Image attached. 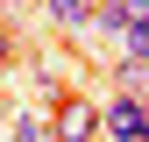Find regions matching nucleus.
Instances as JSON below:
<instances>
[{
    "mask_svg": "<svg viewBox=\"0 0 149 142\" xmlns=\"http://www.w3.org/2000/svg\"><path fill=\"white\" fill-rule=\"evenodd\" d=\"M121 50H128V57H149V14H142L128 36H121Z\"/></svg>",
    "mask_w": 149,
    "mask_h": 142,
    "instance_id": "0eeeda50",
    "label": "nucleus"
},
{
    "mask_svg": "<svg viewBox=\"0 0 149 142\" xmlns=\"http://www.w3.org/2000/svg\"><path fill=\"white\" fill-rule=\"evenodd\" d=\"M14 142H57V135H50L36 114H14Z\"/></svg>",
    "mask_w": 149,
    "mask_h": 142,
    "instance_id": "423d86ee",
    "label": "nucleus"
},
{
    "mask_svg": "<svg viewBox=\"0 0 149 142\" xmlns=\"http://www.w3.org/2000/svg\"><path fill=\"white\" fill-rule=\"evenodd\" d=\"M43 14H50V29H85L100 14V0H43Z\"/></svg>",
    "mask_w": 149,
    "mask_h": 142,
    "instance_id": "7ed1b4c3",
    "label": "nucleus"
},
{
    "mask_svg": "<svg viewBox=\"0 0 149 142\" xmlns=\"http://www.w3.org/2000/svg\"><path fill=\"white\" fill-rule=\"evenodd\" d=\"M7 64H14V29L0 22V71H7Z\"/></svg>",
    "mask_w": 149,
    "mask_h": 142,
    "instance_id": "6e6552de",
    "label": "nucleus"
},
{
    "mask_svg": "<svg viewBox=\"0 0 149 142\" xmlns=\"http://www.w3.org/2000/svg\"><path fill=\"white\" fill-rule=\"evenodd\" d=\"M107 142H149V100L142 93H114L107 100Z\"/></svg>",
    "mask_w": 149,
    "mask_h": 142,
    "instance_id": "f03ea898",
    "label": "nucleus"
},
{
    "mask_svg": "<svg viewBox=\"0 0 149 142\" xmlns=\"http://www.w3.org/2000/svg\"><path fill=\"white\" fill-rule=\"evenodd\" d=\"M114 85H121V93H142V100H149V57H121V64H114Z\"/></svg>",
    "mask_w": 149,
    "mask_h": 142,
    "instance_id": "39448f33",
    "label": "nucleus"
},
{
    "mask_svg": "<svg viewBox=\"0 0 149 142\" xmlns=\"http://www.w3.org/2000/svg\"><path fill=\"white\" fill-rule=\"evenodd\" d=\"M92 29H100V36H128V29H135V14H128V0H100V14H92Z\"/></svg>",
    "mask_w": 149,
    "mask_h": 142,
    "instance_id": "20e7f679",
    "label": "nucleus"
},
{
    "mask_svg": "<svg viewBox=\"0 0 149 142\" xmlns=\"http://www.w3.org/2000/svg\"><path fill=\"white\" fill-rule=\"evenodd\" d=\"M100 128H107V114L92 100L57 93V114H50V135H57V142H100Z\"/></svg>",
    "mask_w": 149,
    "mask_h": 142,
    "instance_id": "f257e3e1",
    "label": "nucleus"
}]
</instances>
